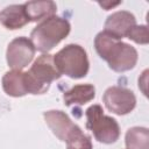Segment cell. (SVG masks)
Segmentation results:
<instances>
[{"label":"cell","mask_w":149,"mask_h":149,"mask_svg":"<svg viewBox=\"0 0 149 149\" xmlns=\"http://www.w3.org/2000/svg\"><path fill=\"white\" fill-rule=\"evenodd\" d=\"M94 48L100 58L106 61L109 69L115 72H126L134 69L139 59V54L133 45L104 30L94 37Z\"/></svg>","instance_id":"1"},{"label":"cell","mask_w":149,"mask_h":149,"mask_svg":"<svg viewBox=\"0 0 149 149\" xmlns=\"http://www.w3.org/2000/svg\"><path fill=\"white\" fill-rule=\"evenodd\" d=\"M71 30L70 22L62 17L54 15L40 22L30 33V41L35 50L48 54L61 41H63Z\"/></svg>","instance_id":"2"},{"label":"cell","mask_w":149,"mask_h":149,"mask_svg":"<svg viewBox=\"0 0 149 149\" xmlns=\"http://www.w3.org/2000/svg\"><path fill=\"white\" fill-rule=\"evenodd\" d=\"M61 77L62 74L54 62V55L42 54L34 61L30 69L24 72L28 94L45 93L49 90L50 84Z\"/></svg>","instance_id":"3"},{"label":"cell","mask_w":149,"mask_h":149,"mask_svg":"<svg viewBox=\"0 0 149 149\" xmlns=\"http://www.w3.org/2000/svg\"><path fill=\"white\" fill-rule=\"evenodd\" d=\"M54 62L61 74H65L72 79L86 77L90 70L86 50L74 43H70L56 52L54 55Z\"/></svg>","instance_id":"4"},{"label":"cell","mask_w":149,"mask_h":149,"mask_svg":"<svg viewBox=\"0 0 149 149\" xmlns=\"http://www.w3.org/2000/svg\"><path fill=\"white\" fill-rule=\"evenodd\" d=\"M86 128L92 132L94 139L104 144L115 143L120 137V126L118 121L104 113L100 105L94 104L85 111Z\"/></svg>","instance_id":"5"},{"label":"cell","mask_w":149,"mask_h":149,"mask_svg":"<svg viewBox=\"0 0 149 149\" xmlns=\"http://www.w3.org/2000/svg\"><path fill=\"white\" fill-rule=\"evenodd\" d=\"M102 101L105 107L116 115L129 114L136 106V97L134 92L122 86H111L106 88L102 95Z\"/></svg>","instance_id":"6"},{"label":"cell","mask_w":149,"mask_h":149,"mask_svg":"<svg viewBox=\"0 0 149 149\" xmlns=\"http://www.w3.org/2000/svg\"><path fill=\"white\" fill-rule=\"evenodd\" d=\"M35 47L30 38L19 36L12 40L6 50V61L12 70H22L28 66L35 56Z\"/></svg>","instance_id":"7"},{"label":"cell","mask_w":149,"mask_h":149,"mask_svg":"<svg viewBox=\"0 0 149 149\" xmlns=\"http://www.w3.org/2000/svg\"><path fill=\"white\" fill-rule=\"evenodd\" d=\"M134 26H136V19L133 13L128 10H118L107 16L104 24V31L118 40H122L123 37H127Z\"/></svg>","instance_id":"8"},{"label":"cell","mask_w":149,"mask_h":149,"mask_svg":"<svg viewBox=\"0 0 149 149\" xmlns=\"http://www.w3.org/2000/svg\"><path fill=\"white\" fill-rule=\"evenodd\" d=\"M43 118L52 134L59 140L65 142L71 130L76 127V123L69 118V115L59 109H51L43 113Z\"/></svg>","instance_id":"9"},{"label":"cell","mask_w":149,"mask_h":149,"mask_svg":"<svg viewBox=\"0 0 149 149\" xmlns=\"http://www.w3.org/2000/svg\"><path fill=\"white\" fill-rule=\"evenodd\" d=\"M2 90L9 97L20 98L28 94L24 72L22 70H10L7 71L1 79Z\"/></svg>","instance_id":"10"},{"label":"cell","mask_w":149,"mask_h":149,"mask_svg":"<svg viewBox=\"0 0 149 149\" xmlns=\"http://www.w3.org/2000/svg\"><path fill=\"white\" fill-rule=\"evenodd\" d=\"M0 23L9 30L21 29L27 23H29L23 5L14 3L6 6L0 12Z\"/></svg>","instance_id":"11"},{"label":"cell","mask_w":149,"mask_h":149,"mask_svg":"<svg viewBox=\"0 0 149 149\" xmlns=\"http://www.w3.org/2000/svg\"><path fill=\"white\" fill-rule=\"evenodd\" d=\"M26 15L29 22H42L57 12V5L54 1H28L23 3Z\"/></svg>","instance_id":"12"},{"label":"cell","mask_w":149,"mask_h":149,"mask_svg":"<svg viewBox=\"0 0 149 149\" xmlns=\"http://www.w3.org/2000/svg\"><path fill=\"white\" fill-rule=\"evenodd\" d=\"M95 97V87L92 84H77L63 93V101L66 106L85 105Z\"/></svg>","instance_id":"13"},{"label":"cell","mask_w":149,"mask_h":149,"mask_svg":"<svg viewBox=\"0 0 149 149\" xmlns=\"http://www.w3.org/2000/svg\"><path fill=\"white\" fill-rule=\"evenodd\" d=\"M127 149H149V130L146 127L135 126L129 128L125 135Z\"/></svg>","instance_id":"14"},{"label":"cell","mask_w":149,"mask_h":149,"mask_svg":"<svg viewBox=\"0 0 149 149\" xmlns=\"http://www.w3.org/2000/svg\"><path fill=\"white\" fill-rule=\"evenodd\" d=\"M66 149H93L91 136L85 134L81 128L76 125L65 140Z\"/></svg>","instance_id":"15"},{"label":"cell","mask_w":149,"mask_h":149,"mask_svg":"<svg viewBox=\"0 0 149 149\" xmlns=\"http://www.w3.org/2000/svg\"><path fill=\"white\" fill-rule=\"evenodd\" d=\"M127 38L134 41L137 44H148L149 35H148V27L146 24H136L134 26L127 35Z\"/></svg>","instance_id":"16"},{"label":"cell","mask_w":149,"mask_h":149,"mask_svg":"<svg viewBox=\"0 0 149 149\" xmlns=\"http://www.w3.org/2000/svg\"><path fill=\"white\" fill-rule=\"evenodd\" d=\"M121 1H116V2H111V1H102V2H99V5L105 9V10H108L111 9V7H115L118 5H120Z\"/></svg>","instance_id":"17"}]
</instances>
